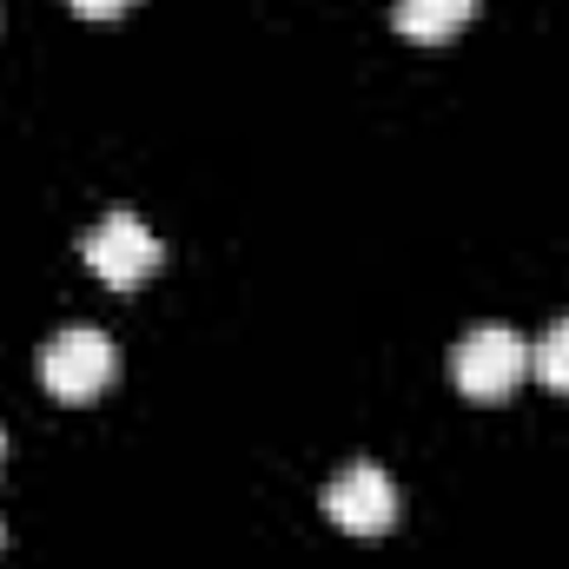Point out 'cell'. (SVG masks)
Listing matches in <instances>:
<instances>
[{"label": "cell", "mask_w": 569, "mask_h": 569, "mask_svg": "<svg viewBox=\"0 0 569 569\" xmlns=\"http://www.w3.org/2000/svg\"><path fill=\"white\" fill-rule=\"evenodd\" d=\"M113 338L100 331V325H67V331H53L47 345H40V378H47V391L53 398H67V405H87V398H100L107 385H113Z\"/></svg>", "instance_id": "cell-2"}, {"label": "cell", "mask_w": 569, "mask_h": 569, "mask_svg": "<svg viewBox=\"0 0 569 569\" xmlns=\"http://www.w3.org/2000/svg\"><path fill=\"white\" fill-rule=\"evenodd\" d=\"M450 371H457V391L477 398V405H497L523 385L530 371V338L510 331V325H470L450 351Z\"/></svg>", "instance_id": "cell-1"}, {"label": "cell", "mask_w": 569, "mask_h": 569, "mask_svg": "<svg viewBox=\"0 0 569 569\" xmlns=\"http://www.w3.org/2000/svg\"><path fill=\"white\" fill-rule=\"evenodd\" d=\"M80 259L100 272L107 284H140L159 272V259H166V246H159V232L146 226L140 212H107L87 239H80Z\"/></svg>", "instance_id": "cell-3"}, {"label": "cell", "mask_w": 569, "mask_h": 569, "mask_svg": "<svg viewBox=\"0 0 569 569\" xmlns=\"http://www.w3.org/2000/svg\"><path fill=\"white\" fill-rule=\"evenodd\" d=\"M530 371H537L550 391H569V318H557V325L530 345Z\"/></svg>", "instance_id": "cell-6"}, {"label": "cell", "mask_w": 569, "mask_h": 569, "mask_svg": "<svg viewBox=\"0 0 569 569\" xmlns=\"http://www.w3.org/2000/svg\"><path fill=\"white\" fill-rule=\"evenodd\" d=\"M73 7H80V13H93V20H107V13H120L127 0H73Z\"/></svg>", "instance_id": "cell-7"}, {"label": "cell", "mask_w": 569, "mask_h": 569, "mask_svg": "<svg viewBox=\"0 0 569 569\" xmlns=\"http://www.w3.org/2000/svg\"><path fill=\"white\" fill-rule=\"evenodd\" d=\"M325 517H331L338 530H351V537L391 530V523H398V483H391V470L371 463V457L345 463V470L325 483Z\"/></svg>", "instance_id": "cell-4"}, {"label": "cell", "mask_w": 569, "mask_h": 569, "mask_svg": "<svg viewBox=\"0 0 569 569\" xmlns=\"http://www.w3.org/2000/svg\"><path fill=\"white\" fill-rule=\"evenodd\" d=\"M0 443H7V437H0Z\"/></svg>", "instance_id": "cell-8"}, {"label": "cell", "mask_w": 569, "mask_h": 569, "mask_svg": "<svg viewBox=\"0 0 569 569\" xmlns=\"http://www.w3.org/2000/svg\"><path fill=\"white\" fill-rule=\"evenodd\" d=\"M470 13H477V0H398L391 7L398 33H411V40H450Z\"/></svg>", "instance_id": "cell-5"}]
</instances>
